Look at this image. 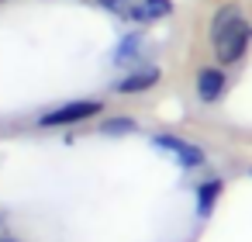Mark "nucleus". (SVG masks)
Wrapping results in <instances>:
<instances>
[{"mask_svg":"<svg viewBox=\"0 0 252 242\" xmlns=\"http://www.w3.org/2000/svg\"><path fill=\"white\" fill-rule=\"evenodd\" d=\"M207 35H211V49H214L221 66L242 63L245 52H249V42H252V28H249V21H245L238 4L218 7L214 18H211V32Z\"/></svg>","mask_w":252,"mask_h":242,"instance_id":"nucleus-1","label":"nucleus"},{"mask_svg":"<svg viewBox=\"0 0 252 242\" xmlns=\"http://www.w3.org/2000/svg\"><path fill=\"white\" fill-rule=\"evenodd\" d=\"M100 111H104L100 101H69V104H59V107L45 111V114L38 118V125H42V128H69V125L87 121V118H97Z\"/></svg>","mask_w":252,"mask_h":242,"instance_id":"nucleus-2","label":"nucleus"},{"mask_svg":"<svg viewBox=\"0 0 252 242\" xmlns=\"http://www.w3.org/2000/svg\"><path fill=\"white\" fill-rule=\"evenodd\" d=\"M152 145H156L159 152L173 156V163L183 166V170H200V166L207 163V152H204L200 145L180 138V135H152Z\"/></svg>","mask_w":252,"mask_h":242,"instance_id":"nucleus-3","label":"nucleus"},{"mask_svg":"<svg viewBox=\"0 0 252 242\" xmlns=\"http://www.w3.org/2000/svg\"><path fill=\"white\" fill-rule=\"evenodd\" d=\"M193 87H197V97L204 104H218L224 97V90H228V76H224L221 66H204V69H197Z\"/></svg>","mask_w":252,"mask_h":242,"instance_id":"nucleus-4","label":"nucleus"},{"mask_svg":"<svg viewBox=\"0 0 252 242\" xmlns=\"http://www.w3.org/2000/svg\"><path fill=\"white\" fill-rule=\"evenodd\" d=\"M162 80V73H159V66H138V69H131V73H125L118 83H114V94H121V97H131V94H145V90H152L156 83Z\"/></svg>","mask_w":252,"mask_h":242,"instance_id":"nucleus-5","label":"nucleus"},{"mask_svg":"<svg viewBox=\"0 0 252 242\" xmlns=\"http://www.w3.org/2000/svg\"><path fill=\"white\" fill-rule=\"evenodd\" d=\"M173 14V0H135L131 11H128V21L131 25H152V21H162Z\"/></svg>","mask_w":252,"mask_h":242,"instance_id":"nucleus-6","label":"nucleus"},{"mask_svg":"<svg viewBox=\"0 0 252 242\" xmlns=\"http://www.w3.org/2000/svg\"><path fill=\"white\" fill-rule=\"evenodd\" d=\"M221 190H224V180H221V176H211V180H200V183H197V190H193V194H197V218H211V211H214Z\"/></svg>","mask_w":252,"mask_h":242,"instance_id":"nucleus-7","label":"nucleus"},{"mask_svg":"<svg viewBox=\"0 0 252 242\" xmlns=\"http://www.w3.org/2000/svg\"><path fill=\"white\" fill-rule=\"evenodd\" d=\"M142 49H145V38L142 35H125L121 42H118V49H114V66H128V63H135L138 56H142Z\"/></svg>","mask_w":252,"mask_h":242,"instance_id":"nucleus-8","label":"nucleus"},{"mask_svg":"<svg viewBox=\"0 0 252 242\" xmlns=\"http://www.w3.org/2000/svg\"><path fill=\"white\" fill-rule=\"evenodd\" d=\"M138 132V121L135 118H104L100 121V135H111V138H121V135H135Z\"/></svg>","mask_w":252,"mask_h":242,"instance_id":"nucleus-9","label":"nucleus"},{"mask_svg":"<svg viewBox=\"0 0 252 242\" xmlns=\"http://www.w3.org/2000/svg\"><path fill=\"white\" fill-rule=\"evenodd\" d=\"M131 4H135V0H100V7H107V11H114V14H125V18H128V11H131Z\"/></svg>","mask_w":252,"mask_h":242,"instance_id":"nucleus-10","label":"nucleus"},{"mask_svg":"<svg viewBox=\"0 0 252 242\" xmlns=\"http://www.w3.org/2000/svg\"><path fill=\"white\" fill-rule=\"evenodd\" d=\"M0 242H18V239H11V235H0Z\"/></svg>","mask_w":252,"mask_h":242,"instance_id":"nucleus-11","label":"nucleus"},{"mask_svg":"<svg viewBox=\"0 0 252 242\" xmlns=\"http://www.w3.org/2000/svg\"><path fill=\"white\" fill-rule=\"evenodd\" d=\"M0 4H7V0H0Z\"/></svg>","mask_w":252,"mask_h":242,"instance_id":"nucleus-12","label":"nucleus"}]
</instances>
